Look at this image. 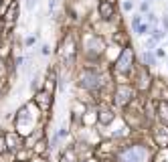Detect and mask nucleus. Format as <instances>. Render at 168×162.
I'll return each instance as SVG.
<instances>
[{
  "label": "nucleus",
  "mask_w": 168,
  "mask_h": 162,
  "mask_svg": "<svg viewBox=\"0 0 168 162\" xmlns=\"http://www.w3.org/2000/svg\"><path fill=\"white\" fill-rule=\"evenodd\" d=\"M142 61H144L146 67H152V65H156V55H154V53H150V51H144Z\"/></svg>",
  "instance_id": "9b49d317"
},
{
  "label": "nucleus",
  "mask_w": 168,
  "mask_h": 162,
  "mask_svg": "<svg viewBox=\"0 0 168 162\" xmlns=\"http://www.w3.org/2000/svg\"><path fill=\"white\" fill-rule=\"evenodd\" d=\"M113 112L112 109H105V107H103V109H101L99 112V124H103V126H107V124H112L113 122Z\"/></svg>",
  "instance_id": "1a4fd4ad"
},
{
  "label": "nucleus",
  "mask_w": 168,
  "mask_h": 162,
  "mask_svg": "<svg viewBox=\"0 0 168 162\" xmlns=\"http://www.w3.org/2000/svg\"><path fill=\"white\" fill-rule=\"evenodd\" d=\"M118 162H150V152L142 144H132L118 152Z\"/></svg>",
  "instance_id": "f257e3e1"
},
{
  "label": "nucleus",
  "mask_w": 168,
  "mask_h": 162,
  "mask_svg": "<svg viewBox=\"0 0 168 162\" xmlns=\"http://www.w3.org/2000/svg\"><path fill=\"white\" fill-rule=\"evenodd\" d=\"M79 87L87 89V91H97L101 87V77L97 71L93 69H83L79 73Z\"/></svg>",
  "instance_id": "f03ea898"
},
{
  "label": "nucleus",
  "mask_w": 168,
  "mask_h": 162,
  "mask_svg": "<svg viewBox=\"0 0 168 162\" xmlns=\"http://www.w3.org/2000/svg\"><path fill=\"white\" fill-rule=\"evenodd\" d=\"M14 162H24V160H14Z\"/></svg>",
  "instance_id": "4be33fe9"
},
{
  "label": "nucleus",
  "mask_w": 168,
  "mask_h": 162,
  "mask_svg": "<svg viewBox=\"0 0 168 162\" xmlns=\"http://www.w3.org/2000/svg\"><path fill=\"white\" fill-rule=\"evenodd\" d=\"M34 6H37V0H26V8L28 10H33Z\"/></svg>",
  "instance_id": "dca6fc26"
},
{
  "label": "nucleus",
  "mask_w": 168,
  "mask_h": 162,
  "mask_svg": "<svg viewBox=\"0 0 168 162\" xmlns=\"http://www.w3.org/2000/svg\"><path fill=\"white\" fill-rule=\"evenodd\" d=\"M61 162H77V154L75 148H67V150L61 154Z\"/></svg>",
  "instance_id": "9d476101"
},
{
  "label": "nucleus",
  "mask_w": 168,
  "mask_h": 162,
  "mask_svg": "<svg viewBox=\"0 0 168 162\" xmlns=\"http://www.w3.org/2000/svg\"><path fill=\"white\" fill-rule=\"evenodd\" d=\"M140 23H142V16H140V14H138V16H134V18H132V28H138V26H140Z\"/></svg>",
  "instance_id": "2eb2a0df"
},
{
  "label": "nucleus",
  "mask_w": 168,
  "mask_h": 162,
  "mask_svg": "<svg viewBox=\"0 0 168 162\" xmlns=\"http://www.w3.org/2000/svg\"><path fill=\"white\" fill-rule=\"evenodd\" d=\"M140 10H142V12H148V10H150V6H148V2H142V4H140Z\"/></svg>",
  "instance_id": "a211bd4d"
},
{
  "label": "nucleus",
  "mask_w": 168,
  "mask_h": 162,
  "mask_svg": "<svg viewBox=\"0 0 168 162\" xmlns=\"http://www.w3.org/2000/svg\"><path fill=\"white\" fill-rule=\"evenodd\" d=\"M51 51H49V45H43L41 47V55H49Z\"/></svg>",
  "instance_id": "6ab92c4d"
},
{
  "label": "nucleus",
  "mask_w": 168,
  "mask_h": 162,
  "mask_svg": "<svg viewBox=\"0 0 168 162\" xmlns=\"http://www.w3.org/2000/svg\"><path fill=\"white\" fill-rule=\"evenodd\" d=\"M55 6H57V0H49V10L53 12L55 10Z\"/></svg>",
  "instance_id": "aec40b11"
},
{
  "label": "nucleus",
  "mask_w": 168,
  "mask_h": 162,
  "mask_svg": "<svg viewBox=\"0 0 168 162\" xmlns=\"http://www.w3.org/2000/svg\"><path fill=\"white\" fill-rule=\"evenodd\" d=\"M132 67H134V51H132V47H126L122 51V55H120V59L115 61V71L126 75V73L132 71Z\"/></svg>",
  "instance_id": "20e7f679"
},
{
  "label": "nucleus",
  "mask_w": 168,
  "mask_h": 162,
  "mask_svg": "<svg viewBox=\"0 0 168 162\" xmlns=\"http://www.w3.org/2000/svg\"><path fill=\"white\" fill-rule=\"evenodd\" d=\"M97 10H99V16L103 20H112L113 14H115V8H113L112 2H107V0H101L99 6H97Z\"/></svg>",
  "instance_id": "0eeeda50"
},
{
  "label": "nucleus",
  "mask_w": 168,
  "mask_h": 162,
  "mask_svg": "<svg viewBox=\"0 0 168 162\" xmlns=\"http://www.w3.org/2000/svg\"><path fill=\"white\" fill-rule=\"evenodd\" d=\"M132 99H134V89H132L130 85H118L115 95H113V101H115V105L123 107V105L130 104Z\"/></svg>",
  "instance_id": "39448f33"
},
{
  "label": "nucleus",
  "mask_w": 168,
  "mask_h": 162,
  "mask_svg": "<svg viewBox=\"0 0 168 162\" xmlns=\"http://www.w3.org/2000/svg\"><path fill=\"white\" fill-rule=\"evenodd\" d=\"M34 162H39V160H34Z\"/></svg>",
  "instance_id": "5701e85b"
},
{
  "label": "nucleus",
  "mask_w": 168,
  "mask_h": 162,
  "mask_svg": "<svg viewBox=\"0 0 168 162\" xmlns=\"http://www.w3.org/2000/svg\"><path fill=\"white\" fill-rule=\"evenodd\" d=\"M6 136H4V134H2V132H0V156H2V154H6Z\"/></svg>",
  "instance_id": "4468645a"
},
{
  "label": "nucleus",
  "mask_w": 168,
  "mask_h": 162,
  "mask_svg": "<svg viewBox=\"0 0 168 162\" xmlns=\"http://www.w3.org/2000/svg\"><path fill=\"white\" fill-rule=\"evenodd\" d=\"M6 136V150L8 152H16L18 148H23L24 146V138L20 134H16V132H8V134H4Z\"/></svg>",
  "instance_id": "423d86ee"
},
{
  "label": "nucleus",
  "mask_w": 168,
  "mask_h": 162,
  "mask_svg": "<svg viewBox=\"0 0 168 162\" xmlns=\"http://www.w3.org/2000/svg\"><path fill=\"white\" fill-rule=\"evenodd\" d=\"M158 112H160L162 122H164V124H168V104H158Z\"/></svg>",
  "instance_id": "f8f14e48"
},
{
  "label": "nucleus",
  "mask_w": 168,
  "mask_h": 162,
  "mask_svg": "<svg viewBox=\"0 0 168 162\" xmlns=\"http://www.w3.org/2000/svg\"><path fill=\"white\" fill-rule=\"evenodd\" d=\"M34 107H39V112L41 114H49L51 112V105H53V91L51 89H37L34 91Z\"/></svg>",
  "instance_id": "7ed1b4c3"
},
{
  "label": "nucleus",
  "mask_w": 168,
  "mask_h": 162,
  "mask_svg": "<svg viewBox=\"0 0 168 162\" xmlns=\"http://www.w3.org/2000/svg\"><path fill=\"white\" fill-rule=\"evenodd\" d=\"M132 8H134V4H132L130 0H128V2H123V10H132Z\"/></svg>",
  "instance_id": "f3484780"
},
{
  "label": "nucleus",
  "mask_w": 168,
  "mask_h": 162,
  "mask_svg": "<svg viewBox=\"0 0 168 162\" xmlns=\"http://www.w3.org/2000/svg\"><path fill=\"white\" fill-rule=\"evenodd\" d=\"M150 31H152V28H150V24H148V23H140V26H138V28H136V31H134V33H136V35H140V36H142V35H146V33H150Z\"/></svg>",
  "instance_id": "ddd939ff"
},
{
  "label": "nucleus",
  "mask_w": 168,
  "mask_h": 162,
  "mask_svg": "<svg viewBox=\"0 0 168 162\" xmlns=\"http://www.w3.org/2000/svg\"><path fill=\"white\" fill-rule=\"evenodd\" d=\"M24 45H26V47L34 45V36H28V39H26V41H24Z\"/></svg>",
  "instance_id": "412c9836"
},
{
  "label": "nucleus",
  "mask_w": 168,
  "mask_h": 162,
  "mask_svg": "<svg viewBox=\"0 0 168 162\" xmlns=\"http://www.w3.org/2000/svg\"><path fill=\"white\" fill-rule=\"evenodd\" d=\"M2 18H4V23L8 24V26H12V24L18 20V4H16V2H12L10 8L4 12V16H2Z\"/></svg>",
  "instance_id": "6e6552de"
}]
</instances>
